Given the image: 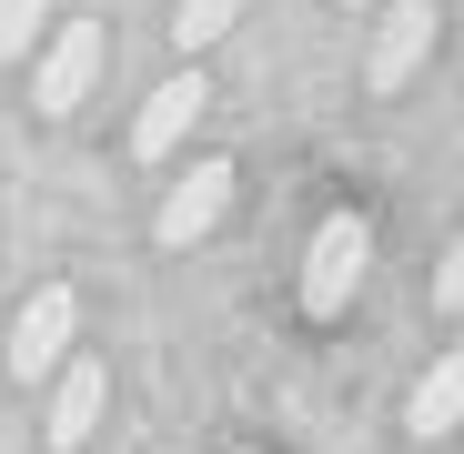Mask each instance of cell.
Listing matches in <instances>:
<instances>
[{
  "label": "cell",
  "instance_id": "2",
  "mask_svg": "<svg viewBox=\"0 0 464 454\" xmlns=\"http://www.w3.org/2000/svg\"><path fill=\"white\" fill-rule=\"evenodd\" d=\"M71 333H82V293H71V283H41L21 314H11V343H0L11 384H41V373H61V363H71Z\"/></svg>",
  "mask_w": 464,
  "mask_h": 454
},
{
  "label": "cell",
  "instance_id": "3",
  "mask_svg": "<svg viewBox=\"0 0 464 454\" xmlns=\"http://www.w3.org/2000/svg\"><path fill=\"white\" fill-rule=\"evenodd\" d=\"M92 82H102V21H61L51 51H41V71H31V101L51 121H71V111L92 101Z\"/></svg>",
  "mask_w": 464,
  "mask_h": 454
},
{
  "label": "cell",
  "instance_id": "5",
  "mask_svg": "<svg viewBox=\"0 0 464 454\" xmlns=\"http://www.w3.org/2000/svg\"><path fill=\"white\" fill-rule=\"evenodd\" d=\"M222 212H232V162H192V172L162 192V222H151V233L182 253V243H202V233H212Z\"/></svg>",
  "mask_w": 464,
  "mask_h": 454
},
{
  "label": "cell",
  "instance_id": "1",
  "mask_svg": "<svg viewBox=\"0 0 464 454\" xmlns=\"http://www.w3.org/2000/svg\"><path fill=\"white\" fill-rule=\"evenodd\" d=\"M363 273H373V222L363 212H324V233H314V253H303V314H343V303L363 293Z\"/></svg>",
  "mask_w": 464,
  "mask_h": 454
},
{
  "label": "cell",
  "instance_id": "11",
  "mask_svg": "<svg viewBox=\"0 0 464 454\" xmlns=\"http://www.w3.org/2000/svg\"><path fill=\"white\" fill-rule=\"evenodd\" d=\"M434 314H464V233H454V253H444V273H434Z\"/></svg>",
  "mask_w": 464,
  "mask_h": 454
},
{
  "label": "cell",
  "instance_id": "4",
  "mask_svg": "<svg viewBox=\"0 0 464 454\" xmlns=\"http://www.w3.org/2000/svg\"><path fill=\"white\" fill-rule=\"evenodd\" d=\"M434 0H394V11H383V31H373V51H363V82L373 92H404L414 82V71L434 61Z\"/></svg>",
  "mask_w": 464,
  "mask_h": 454
},
{
  "label": "cell",
  "instance_id": "12",
  "mask_svg": "<svg viewBox=\"0 0 464 454\" xmlns=\"http://www.w3.org/2000/svg\"><path fill=\"white\" fill-rule=\"evenodd\" d=\"M343 11H373V0H343Z\"/></svg>",
  "mask_w": 464,
  "mask_h": 454
},
{
  "label": "cell",
  "instance_id": "6",
  "mask_svg": "<svg viewBox=\"0 0 464 454\" xmlns=\"http://www.w3.org/2000/svg\"><path fill=\"white\" fill-rule=\"evenodd\" d=\"M202 111H212V82H202V71L162 82V92L141 101V121H131V151H141V162H172V151H182V131H192Z\"/></svg>",
  "mask_w": 464,
  "mask_h": 454
},
{
  "label": "cell",
  "instance_id": "10",
  "mask_svg": "<svg viewBox=\"0 0 464 454\" xmlns=\"http://www.w3.org/2000/svg\"><path fill=\"white\" fill-rule=\"evenodd\" d=\"M41 21H51V0H0V61H21L41 41Z\"/></svg>",
  "mask_w": 464,
  "mask_h": 454
},
{
  "label": "cell",
  "instance_id": "8",
  "mask_svg": "<svg viewBox=\"0 0 464 454\" xmlns=\"http://www.w3.org/2000/svg\"><path fill=\"white\" fill-rule=\"evenodd\" d=\"M404 424L434 444V434H454L464 424V353H444L434 373H424V384H414V404H404Z\"/></svg>",
  "mask_w": 464,
  "mask_h": 454
},
{
  "label": "cell",
  "instance_id": "7",
  "mask_svg": "<svg viewBox=\"0 0 464 454\" xmlns=\"http://www.w3.org/2000/svg\"><path fill=\"white\" fill-rule=\"evenodd\" d=\"M102 404H111V373H102L92 353H71V363H61V394H51V444L82 454V444L102 434Z\"/></svg>",
  "mask_w": 464,
  "mask_h": 454
},
{
  "label": "cell",
  "instance_id": "9",
  "mask_svg": "<svg viewBox=\"0 0 464 454\" xmlns=\"http://www.w3.org/2000/svg\"><path fill=\"white\" fill-rule=\"evenodd\" d=\"M232 21H243V0H182V11H172V41H182V51H212Z\"/></svg>",
  "mask_w": 464,
  "mask_h": 454
}]
</instances>
